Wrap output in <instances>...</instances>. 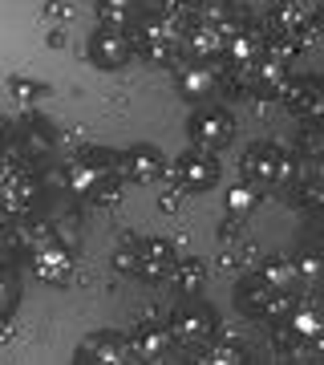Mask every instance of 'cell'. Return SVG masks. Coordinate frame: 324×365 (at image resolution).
Here are the masks:
<instances>
[{"instance_id":"29","label":"cell","mask_w":324,"mask_h":365,"mask_svg":"<svg viewBox=\"0 0 324 365\" xmlns=\"http://www.w3.org/2000/svg\"><path fill=\"white\" fill-rule=\"evenodd\" d=\"M158 207H162V211H174V207H179V191H167V195L158 199Z\"/></svg>"},{"instance_id":"28","label":"cell","mask_w":324,"mask_h":365,"mask_svg":"<svg viewBox=\"0 0 324 365\" xmlns=\"http://www.w3.org/2000/svg\"><path fill=\"white\" fill-rule=\"evenodd\" d=\"M235 235H239V223H227V220H223V227H219V240H223V244H227V240H235Z\"/></svg>"},{"instance_id":"32","label":"cell","mask_w":324,"mask_h":365,"mask_svg":"<svg viewBox=\"0 0 324 365\" xmlns=\"http://www.w3.org/2000/svg\"><path fill=\"white\" fill-rule=\"evenodd\" d=\"M320 90H324V78H320Z\"/></svg>"},{"instance_id":"23","label":"cell","mask_w":324,"mask_h":365,"mask_svg":"<svg viewBox=\"0 0 324 365\" xmlns=\"http://www.w3.org/2000/svg\"><path fill=\"white\" fill-rule=\"evenodd\" d=\"M259 272L268 276V280H272V284L288 288V284H292V276H296V268H292V260H284V256H272V260L263 264V268H259Z\"/></svg>"},{"instance_id":"18","label":"cell","mask_w":324,"mask_h":365,"mask_svg":"<svg viewBox=\"0 0 324 365\" xmlns=\"http://www.w3.org/2000/svg\"><path fill=\"white\" fill-rule=\"evenodd\" d=\"M284 325L296 333L300 341H316L324 337V313L316 304H292V313L284 317Z\"/></svg>"},{"instance_id":"31","label":"cell","mask_w":324,"mask_h":365,"mask_svg":"<svg viewBox=\"0 0 324 365\" xmlns=\"http://www.w3.org/2000/svg\"><path fill=\"white\" fill-rule=\"evenodd\" d=\"M312 25H316V33L324 37V0H320V13H316V21H312Z\"/></svg>"},{"instance_id":"10","label":"cell","mask_w":324,"mask_h":365,"mask_svg":"<svg viewBox=\"0 0 324 365\" xmlns=\"http://www.w3.org/2000/svg\"><path fill=\"white\" fill-rule=\"evenodd\" d=\"M223 49H227V37L215 21H203L194 16L191 25L182 29V57L187 61H219Z\"/></svg>"},{"instance_id":"9","label":"cell","mask_w":324,"mask_h":365,"mask_svg":"<svg viewBox=\"0 0 324 365\" xmlns=\"http://www.w3.org/2000/svg\"><path fill=\"white\" fill-rule=\"evenodd\" d=\"M130 57H134V45H130L126 33H117V29H105L98 25L90 33V61L105 73H117V69L130 66Z\"/></svg>"},{"instance_id":"19","label":"cell","mask_w":324,"mask_h":365,"mask_svg":"<svg viewBox=\"0 0 324 365\" xmlns=\"http://www.w3.org/2000/svg\"><path fill=\"white\" fill-rule=\"evenodd\" d=\"M199 361L203 365H244L251 361V349L239 345V341H211L199 349Z\"/></svg>"},{"instance_id":"3","label":"cell","mask_w":324,"mask_h":365,"mask_svg":"<svg viewBox=\"0 0 324 365\" xmlns=\"http://www.w3.org/2000/svg\"><path fill=\"white\" fill-rule=\"evenodd\" d=\"M167 325H170L174 345L199 353L203 345L215 341V333H219V317H215V309L203 304V300H187V304H179V309L167 317Z\"/></svg>"},{"instance_id":"30","label":"cell","mask_w":324,"mask_h":365,"mask_svg":"<svg viewBox=\"0 0 324 365\" xmlns=\"http://www.w3.org/2000/svg\"><path fill=\"white\" fill-rule=\"evenodd\" d=\"M9 260H13V248L0 240V272H9Z\"/></svg>"},{"instance_id":"5","label":"cell","mask_w":324,"mask_h":365,"mask_svg":"<svg viewBox=\"0 0 324 365\" xmlns=\"http://www.w3.org/2000/svg\"><path fill=\"white\" fill-rule=\"evenodd\" d=\"M263 29H268L272 37L288 41L296 53L320 41V33H316V25H312V16L304 13V9H296L292 0H276L272 13H268V21H263Z\"/></svg>"},{"instance_id":"7","label":"cell","mask_w":324,"mask_h":365,"mask_svg":"<svg viewBox=\"0 0 324 365\" xmlns=\"http://www.w3.org/2000/svg\"><path fill=\"white\" fill-rule=\"evenodd\" d=\"M73 361L78 365H130V361H138V353H134L130 337H122L114 329H98V333H90L73 349Z\"/></svg>"},{"instance_id":"8","label":"cell","mask_w":324,"mask_h":365,"mask_svg":"<svg viewBox=\"0 0 324 365\" xmlns=\"http://www.w3.org/2000/svg\"><path fill=\"white\" fill-rule=\"evenodd\" d=\"M187 134L203 150H223L235 138V118L227 110H219V106H203V110H194L187 118Z\"/></svg>"},{"instance_id":"12","label":"cell","mask_w":324,"mask_h":365,"mask_svg":"<svg viewBox=\"0 0 324 365\" xmlns=\"http://www.w3.org/2000/svg\"><path fill=\"white\" fill-rule=\"evenodd\" d=\"M174 81H179V93L187 102H207L219 90V73L207 61H182V66H174Z\"/></svg>"},{"instance_id":"15","label":"cell","mask_w":324,"mask_h":365,"mask_svg":"<svg viewBox=\"0 0 324 365\" xmlns=\"http://www.w3.org/2000/svg\"><path fill=\"white\" fill-rule=\"evenodd\" d=\"M280 98H284V106L292 110V114L300 118H320L324 114V90L320 81H304V78H288L284 90H280Z\"/></svg>"},{"instance_id":"13","label":"cell","mask_w":324,"mask_h":365,"mask_svg":"<svg viewBox=\"0 0 324 365\" xmlns=\"http://www.w3.org/2000/svg\"><path fill=\"white\" fill-rule=\"evenodd\" d=\"M130 341H134L138 361H162V357L170 353V345H174V337H170V325H167V321H155V317L138 321V329L130 333Z\"/></svg>"},{"instance_id":"1","label":"cell","mask_w":324,"mask_h":365,"mask_svg":"<svg viewBox=\"0 0 324 365\" xmlns=\"http://www.w3.org/2000/svg\"><path fill=\"white\" fill-rule=\"evenodd\" d=\"M130 45H134V57H142L150 66H179L182 61V29L158 13H146L130 29Z\"/></svg>"},{"instance_id":"11","label":"cell","mask_w":324,"mask_h":365,"mask_svg":"<svg viewBox=\"0 0 324 365\" xmlns=\"http://www.w3.org/2000/svg\"><path fill=\"white\" fill-rule=\"evenodd\" d=\"M174 248H170V240L162 235H146L138 240V276H142L146 284H162L170 280V268H174Z\"/></svg>"},{"instance_id":"25","label":"cell","mask_w":324,"mask_h":365,"mask_svg":"<svg viewBox=\"0 0 324 365\" xmlns=\"http://www.w3.org/2000/svg\"><path fill=\"white\" fill-rule=\"evenodd\" d=\"M292 268H296L300 276H320L324 272V260H320V256H312V252H304L300 260H292Z\"/></svg>"},{"instance_id":"4","label":"cell","mask_w":324,"mask_h":365,"mask_svg":"<svg viewBox=\"0 0 324 365\" xmlns=\"http://www.w3.org/2000/svg\"><path fill=\"white\" fill-rule=\"evenodd\" d=\"M239 170H244V182L256 187V191H272L280 182H288L292 175V158L280 150L276 143H251L239 158Z\"/></svg>"},{"instance_id":"14","label":"cell","mask_w":324,"mask_h":365,"mask_svg":"<svg viewBox=\"0 0 324 365\" xmlns=\"http://www.w3.org/2000/svg\"><path fill=\"white\" fill-rule=\"evenodd\" d=\"M33 276L45 280V284H69V276H73V256L61 248V244H41L33 248Z\"/></svg>"},{"instance_id":"17","label":"cell","mask_w":324,"mask_h":365,"mask_svg":"<svg viewBox=\"0 0 324 365\" xmlns=\"http://www.w3.org/2000/svg\"><path fill=\"white\" fill-rule=\"evenodd\" d=\"M93 13H98V25L130 33L146 16V4L142 0H93Z\"/></svg>"},{"instance_id":"24","label":"cell","mask_w":324,"mask_h":365,"mask_svg":"<svg viewBox=\"0 0 324 365\" xmlns=\"http://www.w3.org/2000/svg\"><path fill=\"white\" fill-rule=\"evenodd\" d=\"M114 268H117V272L138 276V240H134L130 248H117V252H114Z\"/></svg>"},{"instance_id":"27","label":"cell","mask_w":324,"mask_h":365,"mask_svg":"<svg viewBox=\"0 0 324 365\" xmlns=\"http://www.w3.org/2000/svg\"><path fill=\"white\" fill-rule=\"evenodd\" d=\"M45 16L61 21V16H69V4H57V0H53V4H45Z\"/></svg>"},{"instance_id":"21","label":"cell","mask_w":324,"mask_h":365,"mask_svg":"<svg viewBox=\"0 0 324 365\" xmlns=\"http://www.w3.org/2000/svg\"><path fill=\"white\" fill-rule=\"evenodd\" d=\"M256 203H259V191L256 187H247V182H239V187L227 191V215H235V220H244Z\"/></svg>"},{"instance_id":"16","label":"cell","mask_w":324,"mask_h":365,"mask_svg":"<svg viewBox=\"0 0 324 365\" xmlns=\"http://www.w3.org/2000/svg\"><path fill=\"white\" fill-rule=\"evenodd\" d=\"M122 170H126L134 182H158L162 175H167V158L158 155L155 146H130V150H122Z\"/></svg>"},{"instance_id":"22","label":"cell","mask_w":324,"mask_h":365,"mask_svg":"<svg viewBox=\"0 0 324 365\" xmlns=\"http://www.w3.org/2000/svg\"><path fill=\"white\" fill-rule=\"evenodd\" d=\"M21 304V284H16L9 272H0V321H9Z\"/></svg>"},{"instance_id":"6","label":"cell","mask_w":324,"mask_h":365,"mask_svg":"<svg viewBox=\"0 0 324 365\" xmlns=\"http://www.w3.org/2000/svg\"><path fill=\"white\" fill-rule=\"evenodd\" d=\"M170 175H174V182H179L182 191L203 195V191H211V187L219 182L223 167H219V158H215V150L191 146V150H182V155L170 163Z\"/></svg>"},{"instance_id":"26","label":"cell","mask_w":324,"mask_h":365,"mask_svg":"<svg viewBox=\"0 0 324 365\" xmlns=\"http://www.w3.org/2000/svg\"><path fill=\"white\" fill-rule=\"evenodd\" d=\"M9 90H13V93H21V98L28 102L33 93H45V86H37V81H25V78H13V81H9Z\"/></svg>"},{"instance_id":"20","label":"cell","mask_w":324,"mask_h":365,"mask_svg":"<svg viewBox=\"0 0 324 365\" xmlns=\"http://www.w3.org/2000/svg\"><path fill=\"white\" fill-rule=\"evenodd\" d=\"M203 280H207V264L199 260V256H182L170 268V284L179 288V292H199Z\"/></svg>"},{"instance_id":"2","label":"cell","mask_w":324,"mask_h":365,"mask_svg":"<svg viewBox=\"0 0 324 365\" xmlns=\"http://www.w3.org/2000/svg\"><path fill=\"white\" fill-rule=\"evenodd\" d=\"M235 304L244 309V317H251V321H268V325H280L288 313H292V292L280 284H272L263 272H251L239 280V288H235Z\"/></svg>"}]
</instances>
